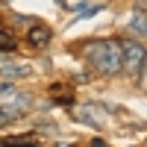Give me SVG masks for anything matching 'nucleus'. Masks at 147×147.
<instances>
[{"label": "nucleus", "mask_w": 147, "mask_h": 147, "mask_svg": "<svg viewBox=\"0 0 147 147\" xmlns=\"http://www.w3.org/2000/svg\"><path fill=\"white\" fill-rule=\"evenodd\" d=\"M38 141H35V136H18L15 141H6V144H0V147H35Z\"/></svg>", "instance_id": "obj_9"}, {"label": "nucleus", "mask_w": 147, "mask_h": 147, "mask_svg": "<svg viewBox=\"0 0 147 147\" xmlns=\"http://www.w3.org/2000/svg\"><path fill=\"white\" fill-rule=\"evenodd\" d=\"M27 41H30L32 47H47V44H50V30H47L44 24H30Z\"/></svg>", "instance_id": "obj_3"}, {"label": "nucleus", "mask_w": 147, "mask_h": 147, "mask_svg": "<svg viewBox=\"0 0 147 147\" xmlns=\"http://www.w3.org/2000/svg\"><path fill=\"white\" fill-rule=\"evenodd\" d=\"M82 56L91 62V68L103 77H112L121 71V41L106 38V41H85Z\"/></svg>", "instance_id": "obj_1"}, {"label": "nucleus", "mask_w": 147, "mask_h": 147, "mask_svg": "<svg viewBox=\"0 0 147 147\" xmlns=\"http://www.w3.org/2000/svg\"><path fill=\"white\" fill-rule=\"evenodd\" d=\"M144 62H147V50H144L141 41H127V44H121V71L141 77Z\"/></svg>", "instance_id": "obj_2"}, {"label": "nucleus", "mask_w": 147, "mask_h": 147, "mask_svg": "<svg viewBox=\"0 0 147 147\" xmlns=\"http://www.w3.org/2000/svg\"><path fill=\"white\" fill-rule=\"evenodd\" d=\"M18 97V85L12 80H0V103H12Z\"/></svg>", "instance_id": "obj_6"}, {"label": "nucleus", "mask_w": 147, "mask_h": 147, "mask_svg": "<svg viewBox=\"0 0 147 147\" xmlns=\"http://www.w3.org/2000/svg\"><path fill=\"white\" fill-rule=\"evenodd\" d=\"M129 30L136 32V35H141V38H144V32H147V27H144V9H138V12H136V18L129 21Z\"/></svg>", "instance_id": "obj_8"}, {"label": "nucleus", "mask_w": 147, "mask_h": 147, "mask_svg": "<svg viewBox=\"0 0 147 147\" xmlns=\"http://www.w3.org/2000/svg\"><path fill=\"white\" fill-rule=\"evenodd\" d=\"M50 97L56 103H62V106H71L74 103V94H71L68 85H50Z\"/></svg>", "instance_id": "obj_5"}, {"label": "nucleus", "mask_w": 147, "mask_h": 147, "mask_svg": "<svg viewBox=\"0 0 147 147\" xmlns=\"http://www.w3.org/2000/svg\"><path fill=\"white\" fill-rule=\"evenodd\" d=\"M18 77H30L27 65H0V80H18Z\"/></svg>", "instance_id": "obj_4"}, {"label": "nucleus", "mask_w": 147, "mask_h": 147, "mask_svg": "<svg viewBox=\"0 0 147 147\" xmlns=\"http://www.w3.org/2000/svg\"><path fill=\"white\" fill-rule=\"evenodd\" d=\"M15 47H18V44H15V35L0 27V53H12Z\"/></svg>", "instance_id": "obj_7"}, {"label": "nucleus", "mask_w": 147, "mask_h": 147, "mask_svg": "<svg viewBox=\"0 0 147 147\" xmlns=\"http://www.w3.org/2000/svg\"><path fill=\"white\" fill-rule=\"evenodd\" d=\"M91 147H106V141H100V138H94V141H91Z\"/></svg>", "instance_id": "obj_10"}]
</instances>
